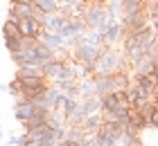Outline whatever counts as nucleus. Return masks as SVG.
<instances>
[{
	"instance_id": "nucleus-4",
	"label": "nucleus",
	"mask_w": 158,
	"mask_h": 146,
	"mask_svg": "<svg viewBox=\"0 0 158 146\" xmlns=\"http://www.w3.org/2000/svg\"><path fill=\"white\" fill-rule=\"evenodd\" d=\"M104 41H106V45H115V43H122V38L127 36V29L122 27L120 20H113V23L104 29Z\"/></svg>"
},
{
	"instance_id": "nucleus-17",
	"label": "nucleus",
	"mask_w": 158,
	"mask_h": 146,
	"mask_svg": "<svg viewBox=\"0 0 158 146\" xmlns=\"http://www.w3.org/2000/svg\"><path fill=\"white\" fill-rule=\"evenodd\" d=\"M149 128L158 130V106H156V110L152 112V117H149Z\"/></svg>"
},
{
	"instance_id": "nucleus-10",
	"label": "nucleus",
	"mask_w": 158,
	"mask_h": 146,
	"mask_svg": "<svg viewBox=\"0 0 158 146\" xmlns=\"http://www.w3.org/2000/svg\"><path fill=\"white\" fill-rule=\"evenodd\" d=\"M30 18L34 16V5H20V2H11L9 5V18Z\"/></svg>"
},
{
	"instance_id": "nucleus-7",
	"label": "nucleus",
	"mask_w": 158,
	"mask_h": 146,
	"mask_svg": "<svg viewBox=\"0 0 158 146\" xmlns=\"http://www.w3.org/2000/svg\"><path fill=\"white\" fill-rule=\"evenodd\" d=\"M63 65H66V58H59V56H56V58H52V61L43 63V72H45V77L50 79V81H54V79L61 74Z\"/></svg>"
},
{
	"instance_id": "nucleus-2",
	"label": "nucleus",
	"mask_w": 158,
	"mask_h": 146,
	"mask_svg": "<svg viewBox=\"0 0 158 146\" xmlns=\"http://www.w3.org/2000/svg\"><path fill=\"white\" fill-rule=\"evenodd\" d=\"M41 110L43 108L36 104V101H20V99H16V104H14V117H16L20 124L30 121L32 117H36Z\"/></svg>"
},
{
	"instance_id": "nucleus-16",
	"label": "nucleus",
	"mask_w": 158,
	"mask_h": 146,
	"mask_svg": "<svg viewBox=\"0 0 158 146\" xmlns=\"http://www.w3.org/2000/svg\"><path fill=\"white\" fill-rule=\"evenodd\" d=\"M36 7L45 14H56L59 11V0H36Z\"/></svg>"
},
{
	"instance_id": "nucleus-14",
	"label": "nucleus",
	"mask_w": 158,
	"mask_h": 146,
	"mask_svg": "<svg viewBox=\"0 0 158 146\" xmlns=\"http://www.w3.org/2000/svg\"><path fill=\"white\" fill-rule=\"evenodd\" d=\"M127 58H129V63L135 65V63H140V61H145L147 58V47H142V45H135L131 52H127Z\"/></svg>"
},
{
	"instance_id": "nucleus-3",
	"label": "nucleus",
	"mask_w": 158,
	"mask_h": 146,
	"mask_svg": "<svg viewBox=\"0 0 158 146\" xmlns=\"http://www.w3.org/2000/svg\"><path fill=\"white\" fill-rule=\"evenodd\" d=\"M99 49L102 47H95V45H90V43H81L79 47L73 49V58L79 61V63H84V65H95L97 56H99Z\"/></svg>"
},
{
	"instance_id": "nucleus-1",
	"label": "nucleus",
	"mask_w": 158,
	"mask_h": 146,
	"mask_svg": "<svg viewBox=\"0 0 158 146\" xmlns=\"http://www.w3.org/2000/svg\"><path fill=\"white\" fill-rule=\"evenodd\" d=\"M122 27L127 29V34H133V32H140L152 25V16H149V9H140L135 14H129V16H122L120 18Z\"/></svg>"
},
{
	"instance_id": "nucleus-11",
	"label": "nucleus",
	"mask_w": 158,
	"mask_h": 146,
	"mask_svg": "<svg viewBox=\"0 0 158 146\" xmlns=\"http://www.w3.org/2000/svg\"><path fill=\"white\" fill-rule=\"evenodd\" d=\"M102 112L99 115H90V117H86L84 119V124H81V128L86 130V135H95L99 128H102Z\"/></svg>"
},
{
	"instance_id": "nucleus-6",
	"label": "nucleus",
	"mask_w": 158,
	"mask_h": 146,
	"mask_svg": "<svg viewBox=\"0 0 158 146\" xmlns=\"http://www.w3.org/2000/svg\"><path fill=\"white\" fill-rule=\"evenodd\" d=\"M129 126L135 128L138 133H142L145 128H149V119L138 110V108H133V106H131V110H129Z\"/></svg>"
},
{
	"instance_id": "nucleus-22",
	"label": "nucleus",
	"mask_w": 158,
	"mask_h": 146,
	"mask_svg": "<svg viewBox=\"0 0 158 146\" xmlns=\"http://www.w3.org/2000/svg\"><path fill=\"white\" fill-rule=\"evenodd\" d=\"M7 146H14V144H7Z\"/></svg>"
},
{
	"instance_id": "nucleus-5",
	"label": "nucleus",
	"mask_w": 158,
	"mask_h": 146,
	"mask_svg": "<svg viewBox=\"0 0 158 146\" xmlns=\"http://www.w3.org/2000/svg\"><path fill=\"white\" fill-rule=\"evenodd\" d=\"M20 32H23V36L39 38L41 32H43V27H41V23H39L34 16H30V18H23V23H20Z\"/></svg>"
},
{
	"instance_id": "nucleus-15",
	"label": "nucleus",
	"mask_w": 158,
	"mask_h": 146,
	"mask_svg": "<svg viewBox=\"0 0 158 146\" xmlns=\"http://www.w3.org/2000/svg\"><path fill=\"white\" fill-rule=\"evenodd\" d=\"M154 68H156V63L147 56L145 61H140V63H135V65H133V72H138V74H152Z\"/></svg>"
},
{
	"instance_id": "nucleus-13",
	"label": "nucleus",
	"mask_w": 158,
	"mask_h": 146,
	"mask_svg": "<svg viewBox=\"0 0 158 146\" xmlns=\"http://www.w3.org/2000/svg\"><path fill=\"white\" fill-rule=\"evenodd\" d=\"M2 34H5V38H23V32H20V27L14 23L11 18H7V20H5V25H2Z\"/></svg>"
},
{
	"instance_id": "nucleus-20",
	"label": "nucleus",
	"mask_w": 158,
	"mask_h": 146,
	"mask_svg": "<svg viewBox=\"0 0 158 146\" xmlns=\"http://www.w3.org/2000/svg\"><path fill=\"white\" fill-rule=\"evenodd\" d=\"M152 77L156 79V83H158V65H156V68H154V72H152Z\"/></svg>"
},
{
	"instance_id": "nucleus-21",
	"label": "nucleus",
	"mask_w": 158,
	"mask_h": 146,
	"mask_svg": "<svg viewBox=\"0 0 158 146\" xmlns=\"http://www.w3.org/2000/svg\"><path fill=\"white\" fill-rule=\"evenodd\" d=\"M75 2H84V5H88V2H90V0H75Z\"/></svg>"
},
{
	"instance_id": "nucleus-19",
	"label": "nucleus",
	"mask_w": 158,
	"mask_h": 146,
	"mask_svg": "<svg viewBox=\"0 0 158 146\" xmlns=\"http://www.w3.org/2000/svg\"><path fill=\"white\" fill-rule=\"evenodd\" d=\"M11 2H20V5H36V0H11Z\"/></svg>"
},
{
	"instance_id": "nucleus-9",
	"label": "nucleus",
	"mask_w": 158,
	"mask_h": 146,
	"mask_svg": "<svg viewBox=\"0 0 158 146\" xmlns=\"http://www.w3.org/2000/svg\"><path fill=\"white\" fill-rule=\"evenodd\" d=\"M39 77H45L43 65H23V68L16 70V79H39Z\"/></svg>"
},
{
	"instance_id": "nucleus-18",
	"label": "nucleus",
	"mask_w": 158,
	"mask_h": 146,
	"mask_svg": "<svg viewBox=\"0 0 158 146\" xmlns=\"http://www.w3.org/2000/svg\"><path fill=\"white\" fill-rule=\"evenodd\" d=\"M79 144H81V142H73V140H68V137H66V140H61L56 146H79Z\"/></svg>"
},
{
	"instance_id": "nucleus-12",
	"label": "nucleus",
	"mask_w": 158,
	"mask_h": 146,
	"mask_svg": "<svg viewBox=\"0 0 158 146\" xmlns=\"http://www.w3.org/2000/svg\"><path fill=\"white\" fill-rule=\"evenodd\" d=\"M140 9H147V0H122V16L135 14Z\"/></svg>"
},
{
	"instance_id": "nucleus-8",
	"label": "nucleus",
	"mask_w": 158,
	"mask_h": 146,
	"mask_svg": "<svg viewBox=\"0 0 158 146\" xmlns=\"http://www.w3.org/2000/svg\"><path fill=\"white\" fill-rule=\"evenodd\" d=\"M133 38H135V43L142 45V47H149V45H154V43L158 41L154 27H145V29H140V32H133Z\"/></svg>"
}]
</instances>
